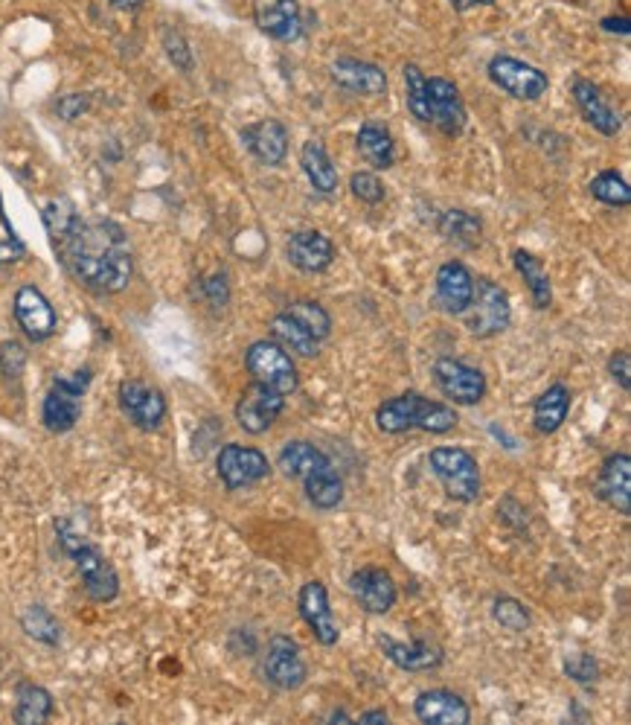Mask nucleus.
Segmentation results:
<instances>
[{
	"instance_id": "nucleus-19",
	"label": "nucleus",
	"mask_w": 631,
	"mask_h": 725,
	"mask_svg": "<svg viewBox=\"0 0 631 725\" xmlns=\"http://www.w3.org/2000/svg\"><path fill=\"white\" fill-rule=\"evenodd\" d=\"M414 714L428 725H469L471 723L469 702H466L460 693H454V690H445V688L422 690V693L414 699Z\"/></svg>"
},
{
	"instance_id": "nucleus-33",
	"label": "nucleus",
	"mask_w": 631,
	"mask_h": 725,
	"mask_svg": "<svg viewBox=\"0 0 631 725\" xmlns=\"http://www.w3.org/2000/svg\"><path fill=\"white\" fill-rule=\"evenodd\" d=\"M15 723L18 725H41L53 716V697L50 690L38 685H21L15 699Z\"/></svg>"
},
{
	"instance_id": "nucleus-13",
	"label": "nucleus",
	"mask_w": 631,
	"mask_h": 725,
	"mask_svg": "<svg viewBox=\"0 0 631 725\" xmlns=\"http://www.w3.org/2000/svg\"><path fill=\"white\" fill-rule=\"evenodd\" d=\"M286 409V397L277 390L265 388L260 382H253L244 388V393L236 402V423L248 432V435H265L277 417Z\"/></svg>"
},
{
	"instance_id": "nucleus-42",
	"label": "nucleus",
	"mask_w": 631,
	"mask_h": 725,
	"mask_svg": "<svg viewBox=\"0 0 631 725\" xmlns=\"http://www.w3.org/2000/svg\"><path fill=\"white\" fill-rule=\"evenodd\" d=\"M352 196L364 204H379L384 201V184L379 182V175L373 173H355L350 178Z\"/></svg>"
},
{
	"instance_id": "nucleus-36",
	"label": "nucleus",
	"mask_w": 631,
	"mask_h": 725,
	"mask_svg": "<svg viewBox=\"0 0 631 725\" xmlns=\"http://www.w3.org/2000/svg\"><path fill=\"white\" fill-rule=\"evenodd\" d=\"M405 91L407 111H411L419 123H431V111H428V76H425L419 64H405Z\"/></svg>"
},
{
	"instance_id": "nucleus-4",
	"label": "nucleus",
	"mask_w": 631,
	"mask_h": 725,
	"mask_svg": "<svg viewBox=\"0 0 631 725\" xmlns=\"http://www.w3.org/2000/svg\"><path fill=\"white\" fill-rule=\"evenodd\" d=\"M55 527H59V542H62L64 553L76 562V572H79L88 598L97 603H111L119 595V577L111 568V562L102 557L100 548H93L88 539H81L76 530H71L64 518Z\"/></svg>"
},
{
	"instance_id": "nucleus-46",
	"label": "nucleus",
	"mask_w": 631,
	"mask_h": 725,
	"mask_svg": "<svg viewBox=\"0 0 631 725\" xmlns=\"http://www.w3.org/2000/svg\"><path fill=\"white\" fill-rule=\"evenodd\" d=\"M201 289H204V298H207L213 307H225L227 300H230V286H227L225 274H213V277H207Z\"/></svg>"
},
{
	"instance_id": "nucleus-2",
	"label": "nucleus",
	"mask_w": 631,
	"mask_h": 725,
	"mask_svg": "<svg viewBox=\"0 0 631 725\" xmlns=\"http://www.w3.org/2000/svg\"><path fill=\"white\" fill-rule=\"evenodd\" d=\"M277 466H280L286 478H294L303 484L306 499L317 510H335L343 501L341 475H338L332 461L315 443L291 440L277 454Z\"/></svg>"
},
{
	"instance_id": "nucleus-25",
	"label": "nucleus",
	"mask_w": 631,
	"mask_h": 725,
	"mask_svg": "<svg viewBox=\"0 0 631 725\" xmlns=\"http://www.w3.org/2000/svg\"><path fill=\"white\" fill-rule=\"evenodd\" d=\"M379 647L384 650L390 662L396 664L399 671L407 673H425L440 667L442 664V650L437 643H431L428 638H419L414 643H402L390 635H379Z\"/></svg>"
},
{
	"instance_id": "nucleus-34",
	"label": "nucleus",
	"mask_w": 631,
	"mask_h": 725,
	"mask_svg": "<svg viewBox=\"0 0 631 725\" xmlns=\"http://www.w3.org/2000/svg\"><path fill=\"white\" fill-rule=\"evenodd\" d=\"M440 234L449 239V242H457L463 248H475L480 242V234H483V222H480L475 213H466V210H449L442 213L440 218Z\"/></svg>"
},
{
	"instance_id": "nucleus-54",
	"label": "nucleus",
	"mask_w": 631,
	"mask_h": 725,
	"mask_svg": "<svg viewBox=\"0 0 631 725\" xmlns=\"http://www.w3.org/2000/svg\"><path fill=\"white\" fill-rule=\"evenodd\" d=\"M622 7H626V10H629V7H631V0H622Z\"/></svg>"
},
{
	"instance_id": "nucleus-41",
	"label": "nucleus",
	"mask_w": 631,
	"mask_h": 725,
	"mask_svg": "<svg viewBox=\"0 0 631 725\" xmlns=\"http://www.w3.org/2000/svg\"><path fill=\"white\" fill-rule=\"evenodd\" d=\"M27 257V246L21 242V236L15 234V227L10 225V216L3 210V201H0V263H18Z\"/></svg>"
},
{
	"instance_id": "nucleus-50",
	"label": "nucleus",
	"mask_w": 631,
	"mask_h": 725,
	"mask_svg": "<svg viewBox=\"0 0 631 725\" xmlns=\"http://www.w3.org/2000/svg\"><path fill=\"white\" fill-rule=\"evenodd\" d=\"M449 3L457 12H466V10H471V7H492L495 0H449Z\"/></svg>"
},
{
	"instance_id": "nucleus-12",
	"label": "nucleus",
	"mask_w": 631,
	"mask_h": 725,
	"mask_svg": "<svg viewBox=\"0 0 631 725\" xmlns=\"http://www.w3.org/2000/svg\"><path fill=\"white\" fill-rule=\"evenodd\" d=\"M433 382L454 405H478L487 397V376L457 359H440L433 364Z\"/></svg>"
},
{
	"instance_id": "nucleus-26",
	"label": "nucleus",
	"mask_w": 631,
	"mask_h": 725,
	"mask_svg": "<svg viewBox=\"0 0 631 725\" xmlns=\"http://www.w3.org/2000/svg\"><path fill=\"white\" fill-rule=\"evenodd\" d=\"M332 79L361 97H379L388 91V73L381 71L379 64L358 62V59H338L332 64Z\"/></svg>"
},
{
	"instance_id": "nucleus-20",
	"label": "nucleus",
	"mask_w": 631,
	"mask_h": 725,
	"mask_svg": "<svg viewBox=\"0 0 631 725\" xmlns=\"http://www.w3.org/2000/svg\"><path fill=\"white\" fill-rule=\"evenodd\" d=\"M350 591L370 615H388L396 607V583L384 568H361L350 577Z\"/></svg>"
},
{
	"instance_id": "nucleus-14",
	"label": "nucleus",
	"mask_w": 631,
	"mask_h": 725,
	"mask_svg": "<svg viewBox=\"0 0 631 725\" xmlns=\"http://www.w3.org/2000/svg\"><path fill=\"white\" fill-rule=\"evenodd\" d=\"M117 399L123 414L137 428H143V432L161 428V423L166 420V397L157 388H152V385H146V382L126 379L119 385Z\"/></svg>"
},
{
	"instance_id": "nucleus-17",
	"label": "nucleus",
	"mask_w": 631,
	"mask_h": 725,
	"mask_svg": "<svg viewBox=\"0 0 631 725\" xmlns=\"http://www.w3.org/2000/svg\"><path fill=\"white\" fill-rule=\"evenodd\" d=\"M428 111H431V126L440 128L442 135L457 137L466 128V105L460 91L442 76L428 79Z\"/></svg>"
},
{
	"instance_id": "nucleus-49",
	"label": "nucleus",
	"mask_w": 631,
	"mask_h": 725,
	"mask_svg": "<svg viewBox=\"0 0 631 725\" xmlns=\"http://www.w3.org/2000/svg\"><path fill=\"white\" fill-rule=\"evenodd\" d=\"M603 27L608 33H620V36H629L631 33V21L629 18H605Z\"/></svg>"
},
{
	"instance_id": "nucleus-10",
	"label": "nucleus",
	"mask_w": 631,
	"mask_h": 725,
	"mask_svg": "<svg viewBox=\"0 0 631 725\" xmlns=\"http://www.w3.org/2000/svg\"><path fill=\"white\" fill-rule=\"evenodd\" d=\"M262 673H265L268 685H274L277 690L303 688L308 679V667L306 662H303L300 643L294 641V638H289V635H270Z\"/></svg>"
},
{
	"instance_id": "nucleus-51",
	"label": "nucleus",
	"mask_w": 631,
	"mask_h": 725,
	"mask_svg": "<svg viewBox=\"0 0 631 725\" xmlns=\"http://www.w3.org/2000/svg\"><path fill=\"white\" fill-rule=\"evenodd\" d=\"M361 723L388 725V723H390V716H388V711H367V714H361Z\"/></svg>"
},
{
	"instance_id": "nucleus-7",
	"label": "nucleus",
	"mask_w": 631,
	"mask_h": 725,
	"mask_svg": "<svg viewBox=\"0 0 631 725\" xmlns=\"http://www.w3.org/2000/svg\"><path fill=\"white\" fill-rule=\"evenodd\" d=\"M466 315V327L471 336L492 338L497 333H504L513 321V307H509V295L501 289L495 280H478L475 283V295H471L469 309L463 312Z\"/></svg>"
},
{
	"instance_id": "nucleus-30",
	"label": "nucleus",
	"mask_w": 631,
	"mask_h": 725,
	"mask_svg": "<svg viewBox=\"0 0 631 725\" xmlns=\"http://www.w3.org/2000/svg\"><path fill=\"white\" fill-rule=\"evenodd\" d=\"M270 329H274V338H277V345H282L291 353L303 355V359H315L320 355V341H317L312 333H308L300 321L289 315V312H280V315H274L270 321Z\"/></svg>"
},
{
	"instance_id": "nucleus-52",
	"label": "nucleus",
	"mask_w": 631,
	"mask_h": 725,
	"mask_svg": "<svg viewBox=\"0 0 631 725\" xmlns=\"http://www.w3.org/2000/svg\"><path fill=\"white\" fill-rule=\"evenodd\" d=\"M111 3L123 12H135V10H140V3H143V0H111Z\"/></svg>"
},
{
	"instance_id": "nucleus-45",
	"label": "nucleus",
	"mask_w": 631,
	"mask_h": 725,
	"mask_svg": "<svg viewBox=\"0 0 631 725\" xmlns=\"http://www.w3.org/2000/svg\"><path fill=\"white\" fill-rule=\"evenodd\" d=\"M163 45H166V53H169V59L175 62V67H180V71H190L192 53L180 33H166V41H163Z\"/></svg>"
},
{
	"instance_id": "nucleus-9",
	"label": "nucleus",
	"mask_w": 631,
	"mask_h": 725,
	"mask_svg": "<svg viewBox=\"0 0 631 725\" xmlns=\"http://www.w3.org/2000/svg\"><path fill=\"white\" fill-rule=\"evenodd\" d=\"M489 79L506 91L513 100L521 102H535L541 100L547 88H551V79L547 73H541L539 67H532L527 62H518L513 55H495L489 62Z\"/></svg>"
},
{
	"instance_id": "nucleus-1",
	"label": "nucleus",
	"mask_w": 631,
	"mask_h": 725,
	"mask_svg": "<svg viewBox=\"0 0 631 725\" xmlns=\"http://www.w3.org/2000/svg\"><path fill=\"white\" fill-rule=\"evenodd\" d=\"M64 263L73 272V277L90 291L100 295H117L128 286L135 260L128 248L126 230L109 218L100 222H76L71 236L59 248Z\"/></svg>"
},
{
	"instance_id": "nucleus-35",
	"label": "nucleus",
	"mask_w": 631,
	"mask_h": 725,
	"mask_svg": "<svg viewBox=\"0 0 631 725\" xmlns=\"http://www.w3.org/2000/svg\"><path fill=\"white\" fill-rule=\"evenodd\" d=\"M21 626H24V633L33 641L47 643V647H55V643L62 641V624L45 607H29L24 617H21Z\"/></svg>"
},
{
	"instance_id": "nucleus-29",
	"label": "nucleus",
	"mask_w": 631,
	"mask_h": 725,
	"mask_svg": "<svg viewBox=\"0 0 631 725\" xmlns=\"http://www.w3.org/2000/svg\"><path fill=\"white\" fill-rule=\"evenodd\" d=\"M300 166H303V173H306V178L317 192L332 196L338 190V170H335L332 158L326 154L324 143L306 140L303 149H300Z\"/></svg>"
},
{
	"instance_id": "nucleus-11",
	"label": "nucleus",
	"mask_w": 631,
	"mask_h": 725,
	"mask_svg": "<svg viewBox=\"0 0 631 725\" xmlns=\"http://www.w3.org/2000/svg\"><path fill=\"white\" fill-rule=\"evenodd\" d=\"M216 470L218 478L225 484L227 490H244V487H253L260 484L262 478L270 475V463L268 458L253 449V446H239V443H227L222 446V452L216 458Z\"/></svg>"
},
{
	"instance_id": "nucleus-53",
	"label": "nucleus",
	"mask_w": 631,
	"mask_h": 725,
	"mask_svg": "<svg viewBox=\"0 0 631 725\" xmlns=\"http://www.w3.org/2000/svg\"><path fill=\"white\" fill-rule=\"evenodd\" d=\"M329 723H352V716L343 714V711H335V714L329 716Z\"/></svg>"
},
{
	"instance_id": "nucleus-24",
	"label": "nucleus",
	"mask_w": 631,
	"mask_h": 725,
	"mask_svg": "<svg viewBox=\"0 0 631 725\" xmlns=\"http://www.w3.org/2000/svg\"><path fill=\"white\" fill-rule=\"evenodd\" d=\"M242 140L262 164L268 166H280L286 161V154H289V132H286L280 120L268 117L253 123V126H244Z\"/></svg>"
},
{
	"instance_id": "nucleus-40",
	"label": "nucleus",
	"mask_w": 631,
	"mask_h": 725,
	"mask_svg": "<svg viewBox=\"0 0 631 725\" xmlns=\"http://www.w3.org/2000/svg\"><path fill=\"white\" fill-rule=\"evenodd\" d=\"M492 617H495L504 629H509V633L530 629V612H527L521 600L515 598H497L495 603H492Z\"/></svg>"
},
{
	"instance_id": "nucleus-32",
	"label": "nucleus",
	"mask_w": 631,
	"mask_h": 725,
	"mask_svg": "<svg viewBox=\"0 0 631 725\" xmlns=\"http://www.w3.org/2000/svg\"><path fill=\"white\" fill-rule=\"evenodd\" d=\"M513 263H515V268H518V274L523 277V283H527V289H530L535 309L551 307L553 286H551V277H547V272H544V265H541V260H535L530 251H521V248H518V251H513Z\"/></svg>"
},
{
	"instance_id": "nucleus-18",
	"label": "nucleus",
	"mask_w": 631,
	"mask_h": 725,
	"mask_svg": "<svg viewBox=\"0 0 631 725\" xmlns=\"http://www.w3.org/2000/svg\"><path fill=\"white\" fill-rule=\"evenodd\" d=\"M15 321L18 327L27 333L29 341H47V338L55 333V317L53 303L36 289V286H21L18 295H15Z\"/></svg>"
},
{
	"instance_id": "nucleus-5",
	"label": "nucleus",
	"mask_w": 631,
	"mask_h": 725,
	"mask_svg": "<svg viewBox=\"0 0 631 725\" xmlns=\"http://www.w3.org/2000/svg\"><path fill=\"white\" fill-rule=\"evenodd\" d=\"M428 466H431L449 499L463 501V504L480 499L483 480H480L478 458L471 452H466L460 446H440L428 454Z\"/></svg>"
},
{
	"instance_id": "nucleus-47",
	"label": "nucleus",
	"mask_w": 631,
	"mask_h": 725,
	"mask_svg": "<svg viewBox=\"0 0 631 725\" xmlns=\"http://www.w3.org/2000/svg\"><path fill=\"white\" fill-rule=\"evenodd\" d=\"M608 371H611L614 382L620 385L626 393L631 390V355L626 353V350H620V353L611 355V362H608Z\"/></svg>"
},
{
	"instance_id": "nucleus-44",
	"label": "nucleus",
	"mask_w": 631,
	"mask_h": 725,
	"mask_svg": "<svg viewBox=\"0 0 631 725\" xmlns=\"http://www.w3.org/2000/svg\"><path fill=\"white\" fill-rule=\"evenodd\" d=\"M24 364H27V353H24V347L18 341H7V345L0 347V367H3V373L10 379H18Z\"/></svg>"
},
{
	"instance_id": "nucleus-3",
	"label": "nucleus",
	"mask_w": 631,
	"mask_h": 725,
	"mask_svg": "<svg viewBox=\"0 0 631 725\" xmlns=\"http://www.w3.org/2000/svg\"><path fill=\"white\" fill-rule=\"evenodd\" d=\"M460 423L457 411L445 402H431L422 393H402L388 402H381L376 411V426L381 435H402L411 428L428 432V435H449Z\"/></svg>"
},
{
	"instance_id": "nucleus-37",
	"label": "nucleus",
	"mask_w": 631,
	"mask_h": 725,
	"mask_svg": "<svg viewBox=\"0 0 631 725\" xmlns=\"http://www.w3.org/2000/svg\"><path fill=\"white\" fill-rule=\"evenodd\" d=\"M79 216H76V208H73L67 199H55L45 208V225L50 230V239H53L55 251L64 246V239L71 236V230L76 227Z\"/></svg>"
},
{
	"instance_id": "nucleus-48",
	"label": "nucleus",
	"mask_w": 631,
	"mask_h": 725,
	"mask_svg": "<svg viewBox=\"0 0 631 725\" xmlns=\"http://www.w3.org/2000/svg\"><path fill=\"white\" fill-rule=\"evenodd\" d=\"M85 109H88V97H85V93H71V97H64V100H59V105H55L62 120H76Z\"/></svg>"
},
{
	"instance_id": "nucleus-43",
	"label": "nucleus",
	"mask_w": 631,
	"mask_h": 725,
	"mask_svg": "<svg viewBox=\"0 0 631 725\" xmlns=\"http://www.w3.org/2000/svg\"><path fill=\"white\" fill-rule=\"evenodd\" d=\"M565 673H568L573 682H579V685H591V682H596V676H600V667H596L594 655L579 653L565 662Z\"/></svg>"
},
{
	"instance_id": "nucleus-15",
	"label": "nucleus",
	"mask_w": 631,
	"mask_h": 725,
	"mask_svg": "<svg viewBox=\"0 0 631 725\" xmlns=\"http://www.w3.org/2000/svg\"><path fill=\"white\" fill-rule=\"evenodd\" d=\"M298 609L300 617L306 621V626L312 629L317 643H324V647H335V643H338L341 629L335 624L332 607H329V591H326L324 583H306V586L300 589Z\"/></svg>"
},
{
	"instance_id": "nucleus-31",
	"label": "nucleus",
	"mask_w": 631,
	"mask_h": 725,
	"mask_svg": "<svg viewBox=\"0 0 631 725\" xmlns=\"http://www.w3.org/2000/svg\"><path fill=\"white\" fill-rule=\"evenodd\" d=\"M358 152L367 158V164L376 170H390L396 164V143L384 126L379 123H364L358 132Z\"/></svg>"
},
{
	"instance_id": "nucleus-27",
	"label": "nucleus",
	"mask_w": 631,
	"mask_h": 725,
	"mask_svg": "<svg viewBox=\"0 0 631 725\" xmlns=\"http://www.w3.org/2000/svg\"><path fill=\"white\" fill-rule=\"evenodd\" d=\"M573 100H577L582 117H585L588 123L600 132V135H605V137L620 135L622 117L611 109V105H608V100H605L603 91H600L594 83H588V79H577V83H573Z\"/></svg>"
},
{
	"instance_id": "nucleus-6",
	"label": "nucleus",
	"mask_w": 631,
	"mask_h": 725,
	"mask_svg": "<svg viewBox=\"0 0 631 725\" xmlns=\"http://www.w3.org/2000/svg\"><path fill=\"white\" fill-rule=\"evenodd\" d=\"M244 367L253 376V382H260L265 388L277 390L282 397L294 393L300 385L298 376V364L291 362L289 350L277 341H253L248 350H244Z\"/></svg>"
},
{
	"instance_id": "nucleus-38",
	"label": "nucleus",
	"mask_w": 631,
	"mask_h": 725,
	"mask_svg": "<svg viewBox=\"0 0 631 725\" xmlns=\"http://www.w3.org/2000/svg\"><path fill=\"white\" fill-rule=\"evenodd\" d=\"M591 196L603 204H611V208H629L631 204V190L626 178L614 170H605L591 182Z\"/></svg>"
},
{
	"instance_id": "nucleus-28",
	"label": "nucleus",
	"mask_w": 631,
	"mask_h": 725,
	"mask_svg": "<svg viewBox=\"0 0 631 725\" xmlns=\"http://www.w3.org/2000/svg\"><path fill=\"white\" fill-rule=\"evenodd\" d=\"M570 388L568 385H551V388L544 390L539 399H535V405H532V423H535V432L539 435H553V432H559L565 426V420L570 414Z\"/></svg>"
},
{
	"instance_id": "nucleus-8",
	"label": "nucleus",
	"mask_w": 631,
	"mask_h": 725,
	"mask_svg": "<svg viewBox=\"0 0 631 725\" xmlns=\"http://www.w3.org/2000/svg\"><path fill=\"white\" fill-rule=\"evenodd\" d=\"M90 385V371H76L73 376H55L53 388L47 390L45 405H41V420L45 426L55 435L71 432L79 423L81 397Z\"/></svg>"
},
{
	"instance_id": "nucleus-39",
	"label": "nucleus",
	"mask_w": 631,
	"mask_h": 725,
	"mask_svg": "<svg viewBox=\"0 0 631 725\" xmlns=\"http://www.w3.org/2000/svg\"><path fill=\"white\" fill-rule=\"evenodd\" d=\"M286 312H289L294 321H300L317 341H324V338H329V333H332V317H329V312H326L320 303H315V300H298V303H291Z\"/></svg>"
},
{
	"instance_id": "nucleus-21",
	"label": "nucleus",
	"mask_w": 631,
	"mask_h": 725,
	"mask_svg": "<svg viewBox=\"0 0 631 725\" xmlns=\"http://www.w3.org/2000/svg\"><path fill=\"white\" fill-rule=\"evenodd\" d=\"M291 265L306 274L326 272L335 260V246L329 236L320 230H298L289 236V246H286Z\"/></svg>"
},
{
	"instance_id": "nucleus-23",
	"label": "nucleus",
	"mask_w": 631,
	"mask_h": 725,
	"mask_svg": "<svg viewBox=\"0 0 631 725\" xmlns=\"http://www.w3.org/2000/svg\"><path fill=\"white\" fill-rule=\"evenodd\" d=\"M256 27L277 41H298L303 36L298 0H260L256 3Z\"/></svg>"
},
{
	"instance_id": "nucleus-22",
	"label": "nucleus",
	"mask_w": 631,
	"mask_h": 725,
	"mask_svg": "<svg viewBox=\"0 0 631 725\" xmlns=\"http://www.w3.org/2000/svg\"><path fill=\"white\" fill-rule=\"evenodd\" d=\"M475 295V277L463 263H445L437 272V307L449 315H463Z\"/></svg>"
},
{
	"instance_id": "nucleus-16",
	"label": "nucleus",
	"mask_w": 631,
	"mask_h": 725,
	"mask_svg": "<svg viewBox=\"0 0 631 725\" xmlns=\"http://www.w3.org/2000/svg\"><path fill=\"white\" fill-rule=\"evenodd\" d=\"M596 499H603L620 516H631V458L626 452L608 454L594 484Z\"/></svg>"
}]
</instances>
